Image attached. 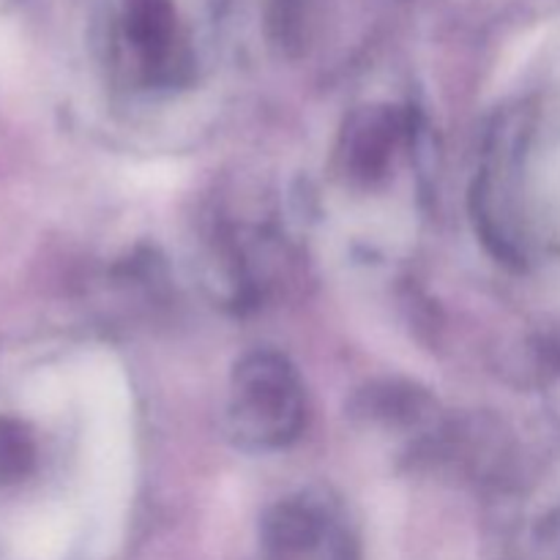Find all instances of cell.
Returning <instances> with one entry per match:
<instances>
[{
  "mask_svg": "<svg viewBox=\"0 0 560 560\" xmlns=\"http://www.w3.org/2000/svg\"><path fill=\"white\" fill-rule=\"evenodd\" d=\"M230 432L244 446L284 448L306 421L304 383L277 350H255L235 364L228 402Z\"/></svg>",
  "mask_w": 560,
  "mask_h": 560,
  "instance_id": "obj_1",
  "label": "cell"
},
{
  "mask_svg": "<svg viewBox=\"0 0 560 560\" xmlns=\"http://www.w3.org/2000/svg\"><path fill=\"white\" fill-rule=\"evenodd\" d=\"M126 47L145 85H180L189 77V55L167 0H131Z\"/></svg>",
  "mask_w": 560,
  "mask_h": 560,
  "instance_id": "obj_2",
  "label": "cell"
},
{
  "mask_svg": "<svg viewBox=\"0 0 560 560\" xmlns=\"http://www.w3.org/2000/svg\"><path fill=\"white\" fill-rule=\"evenodd\" d=\"M408 135V118L399 109L375 104L348 118L342 129V164L350 178L361 184L383 178L394 153Z\"/></svg>",
  "mask_w": 560,
  "mask_h": 560,
  "instance_id": "obj_3",
  "label": "cell"
}]
</instances>
